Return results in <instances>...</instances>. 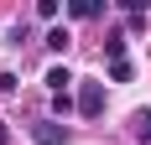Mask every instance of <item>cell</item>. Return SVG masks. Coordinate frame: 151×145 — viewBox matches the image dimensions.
Returning <instances> with one entry per match:
<instances>
[{"mask_svg":"<svg viewBox=\"0 0 151 145\" xmlns=\"http://www.w3.org/2000/svg\"><path fill=\"white\" fill-rule=\"evenodd\" d=\"M68 83H78L68 68H52V72H47V88H52V93H68Z\"/></svg>","mask_w":151,"mask_h":145,"instance_id":"cell-5","label":"cell"},{"mask_svg":"<svg viewBox=\"0 0 151 145\" xmlns=\"http://www.w3.org/2000/svg\"><path fill=\"white\" fill-rule=\"evenodd\" d=\"M68 16H78V21H94V16H104V0H73V5H68Z\"/></svg>","mask_w":151,"mask_h":145,"instance_id":"cell-3","label":"cell"},{"mask_svg":"<svg viewBox=\"0 0 151 145\" xmlns=\"http://www.w3.org/2000/svg\"><path fill=\"white\" fill-rule=\"evenodd\" d=\"M31 140L37 145H63V124L58 119H37V124H31Z\"/></svg>","mask_w":151,"mask_h":145,"instance_id":"cell-2","label":"cell"},{"mask_svg":"<svg viewBox=\"0 0 151 145\" xmlns=\"http://www.w3.org/2000/svg\"><path fill=\"white\" fill-rule=\"evenodd\" d=\"M104 57L109 62H125V31H109L104 36Z\"/></svg>","mask_w":151,"mask_h":145,"instance_id":"cell-4","label":"cell"},{"mask_svg":"<svg viewBox=\"0 0 151 145\" xmlns=\"http://www.w3.org/2000/svg\"><path fill=\"white\" fill-rule=\"evenodd\" d=\"M78 114H83V119H99V114H104V83H83V88H78Z\"/></svg>","mask_w":151,"mask_h":145,"instance_id":"cell-1","label":"cell"},{"mask_svg":"<svg viewBox=\"0 0 151 145\" xmlns=\"http://www.w3.org/2000/svg\"><path fill=\"white\" fill-rule=\"evenodd\" d=\"M130 124H136V140H141V145H151V109H141Z\"/></svg>","mask_w":151,"mask_h":145,"instance_id":"cell-6","label":"cell"},{"mask_svg":"<svg viewBox=\"0 0 151 145\" xmlns=\"http://www.w3.org/2000/svg\"><path fill=\"white\" fill-rule=\"evenodd\" d=\"M130 78H136L130 62H109V83H130Z\"/></svg>","mask_w":151,"mask_h":145,"instance_id":"cell-8","label":"cell"},{"mask_svg":"<svg viewBox=\"0 0 151 145\" xmlns=\"http://www.w3.org/2000/svg\"><path fill=\"white\" fill-rule=\"evenodd\" d=\"M68 42H73L68 26H52V31H47V47H52V52H68Z\"/></svg>","mask_w":151,"mask_h":145,"instance_id":"cell-7","label":"cell"},{"mask_svg":"<svg viewBox=\"0 0 151 145\" xmlns=\"http://www.w3.org/2000/svg\"><path fill=\"white\" fill-rule=\"evenodd\" d=\"M0 145H11V124H5V119H0Z\"/></svg>","mask_w":151,"mask_h":145,"instance_id":"cell-9","label":"cell"}]
</instances>
